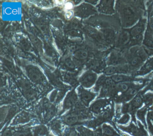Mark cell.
Here are the masks:
<instances>
[{
	"label": "cell",
	"mask_w": 153,
	"mask_h": 136,
	"mask_svg": "<svg viewBox=\"0 0 153 136\" xmlns=\"http://www.w3.org/2000/svg\"><path fill=\"white\" fill-rule=\"evenodd\" d=\"M142 29L143 28L141 26H136L131 30V35L133 37H137L142 32Z\"/></svg>",
	"instance_id": "obj_13"
},
{
	"label": "cell",
	"mask_w": 153,
	"mask_h": 136,
	"mask_svg": "<svg viewBox=\"0 0 153 136\" xmlns=\"http://www.w3.org/2000/svg\"><path fill=\"white\" fill-rule=\"evenodd\" d=\"M94 11L93 7L87 4H83L78 7L76 10V13L77 16L84 17L88 16Z\"/></svg>",
	"instance_id": "obj_4"
},
{
	"label": "cell",
	"mask_w": 153,
	"mask_h": 136,
	"mask_svg": "<svg viewBox=\"0 0 153 136\" xmlns=\"http://www.w3.org/2000/svg\"><path fill=\"white\" fill-rule=\"evenodd\" d=\"M77 100V96L76 94L74 91H71L66 98L65 101V107H69L72 106L76 103Z\"/></svg>",
	"instance_id": "obj_6"
},
{
	"label": "cell",
	"mask_w": 153,
	"mask_h": 136,
	"mask_svg": "<svg viewBox=\"0 0 153 136\" xmlns=\"http://www.w3.org/2000/svg\"><path fill=\"white\" fill-rule=\"evenodd\" d=\"M97 79V75L91 71L85 72L80 77L79 82L83 86L89 87L93 86Z\"/></svg>",
	"instance_id": "obj_2"
},
{
	"label": "cell",
	"mask_w": 153,
	"mask_h": 136,
	"mask_svg": "<svg viewBox=\"0 0 153 136\" xmlns=\"http://www.w3.org/2000/svg\"><path fill=\"white\" fill-rule=\"evenodd\" d=\"M88 56V53L85 49L76 50L73 53V61L76 65H81L86 61Z\"/></svg>",
	"instance_id": "obj_3"
},
{
	"label": "cell",
	"mask_w": 153,
	"mask_h": 136,
	"mask_svg": "<svg viewBox=\"0 0 153 136\" xmlns=\"http://www.w3.org/2000/svg\"><path fill=\"white\" fill-rule=\"evenodd\" d=\"M118 70V68L114 66H110L105 69V73L107 75H111L115 73Z\"/></svg>",
	"instance_id": "obj_14"
},
{
	"label": "cell",
	"mask_w": 153,
	"mask_h": 136,
	"mask_svg": "<svg viewBox=\"0 0 153 136\" xmlns=\"http://www.w3.org/2000/svg\"><path fill=\"white\" fill-rule=\"evenodd\" d=\"M112 79L115 82H120L123 81L124 78L122 75H114L112 77Z\"/></svg>",
	"instance_id": "obj_16"
},
{
	"label": "cell",
	"mask_w": 153,
	"mask_h": 136,
	"mask_svg": "<svg viewBox=\"0 0 153 136\" xmlns=\"http://www.w3.org/2000/svg\"><path fill=\"white\" fill-rule=\"evenodd\" d=\"M64 63L65 67H67L69 69L74 70L76 69V64H75L73 60H72L71 58L68 57V58L65 59Z\"/></svg>",
	"instance_id": "obj_9"
},
{
	"label": "cell",
	"mask_w": 153,
	"mask_h": 136,
	"mask_svg": "<svg viewBox=\"0 0 153 136\" xmlns=\"http://www.w3.org/2000/svg\"><path fill=\"white\" fill-rule=\"evenodd\" d=\"M79 93L80 99L83 103L86 104L89 103L94 97V95L93 93L84 89L82 87L79 88Z\"/></svg>",
	"instance_id": "obj_5"
},
{
	"label": "cell",
	"mask_w": 153,
	"mask_h": 136,
	"mask_svg": "<svg viewBox=\"0 0 153 136\" xmlns=\"http://www.w3.org/2000/svg\"><path fill=\"white\" fill-rule=\"evenodd\" d=\"M141 61V59H140L139 57H135L133 58V59L131 60V64L132 65H137V64H139L140 62Z\"/></svg>",
	"instance_id": "obj_18"
},
{
	"label": "cell",
	"mask_w": 153,
	"mask_h": 136,
	"mask_svg": "<svg viewBox=\"0 0 153 136\" xmlns=\"http://www.w3.org/2000/svg\"><path fill=\"white\" fill-rule=\"evenodd\" d=\"M30 39L34 47L39 52H42L43 46L42 43L40 39L34 35L30 36Z\"/></svg>",
	"instance_id": "obj_7"
},
{
	"label": "cell",
	"mask_w": 153,
	"mask_h": 136,
	"mask_svg": "<svg viewBox=\"0 0 153 136\" xmlns=\"http://www.w3.org/2000/svg\"><path fill=\"white\" fill-rule=\"evenodd\" d=\"M40 30L45 34H49V29L47 26L45 25H40Z\"/></svg>",
	"instance_id": "obj_17"
},
{
	"label": "cell",
	"mask_w": 153,
	"mask_h": 136,
	"mask_svg": "<svg viewBox=\"0 0 153 136\" xmlns=\"http://www.w3.org/2000/svg\"><path fill=\"white\" fill-rule=\"evenodd\" d=\"M120 86L122 89H123V90H126L128 88V86L125 84H121Z\"/></svg>",
	"instance_id": "obj_20"
},
{
	"label": "cell",
	"mask_w": 153,
	"mask_h": 136,
	"mask_svg": "<svg viewBox=\"0 0 153 136\" xmlns=\"http://www.w3.org/2000/svg\"><path fill=\"white\" fill-rule=\"evenodd\" d=\"M105 84L108 86H111L113 85V80L111 78H108L105 80Z\"/></svg>",
	"instance_id": "obj_19"
},
{
	"label": "cell",
	"mask_w": 153,
	"mask_h": 136,
	"mask_svg": "<svg viewBox=\"0 0 153 136\" xmlns=\"http://www.w3.org/2000/svg\"><path fill=\"white\" fill-rule=\"evenodd\" d=\"M78 118L76 115H68L65 117L64 119V121L65 123L68 124H74L77 122Z\"/></svg>",
	"instance_id": "obj_8"
},
{
	"label": "cell",
	"mask_w": 153,
	"mask_h": 136,
	"mask_svg": "<svg viewBox=\"0 0 153 136\" xmlns=\"http://www.w3.org/2000/svg\"><path fill=\"white\" fill-rule=\"evenodd\" d=\"M100 64L98 61L95 60H92L89 61L87 64V67L88 69L92 70H96L98 69Z\"/></svg>",
	"instance_id": "obj_12"
},
{
	"label": "cell",
	"mask_w": 153,
	"mask_h": 136,
	"mask_svg": "<svg viewBox=\"0 0 153 136\" xmlns=\"http://www.w3.org/2000/svg\"><path fill=\"white\" fill-rule=\"evenodd\" d=\"M20 45L23 47V48L26 50H30V48H31L30 44L28 43V41L27 40L25 39H23V40H20Z\"/></svg>",
	"instance_id": "obj_15"
},
{
	"label": "cell",
	"mask_w": 153,
	"mask_h": 136,
	"mask_svg": "<svg viewBox=\"0 0 153 136\" xmlns=\"http://www.w3.org/2000/svg\"><path fill=\"white\" fill-rule=\"evenodd\" d=\"M79 22L77 20L74 19L68 23L67 26L68 30H71L78 29L79 27Z\"/></svg>",
	"instance_id": "obj_11"
},
{
	"label": "cell",
	"mask_w": 153,
	"mask_h": 136,
	"mask_svg": "<svg viewBox=\"0 0 153 136\" xmlns=\"http://www.w3.org/2000/svg\"><path fill=\"white\" fill-rule=\"evenodd\" d=\"M67 34L68 36L72 38H79L82 36V33L79 29L68 30Z\"/></svg>",
	"instance_id": "obj_10"
},
{
	"label": "cell",
	"mask_w": 153,
	"mask_h": 136,
	"mask_svg": "<svg viewBox=\"0 0 153 136\" xmlns=\"http://www.w3.org/2000/svg\"><path fill=\"white\" fill-rule=\"evenodd\" d=\"M25 70L28 78L34 83L41 84L45 81L43 73L38 67L33 65H27L26 67Z\"/></svg>",
	"instance_id": "obj_1"
}]
</instances>
